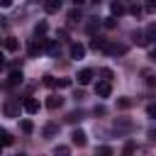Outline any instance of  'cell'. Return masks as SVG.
Masks as SVG:
<instances>
[{
	"instance_id": "cell-32",
	"label": "cell",
	"mask_w": 156,
	"mask_h": 156,
	"mask_svg": "<svg viewBox=\"0 0 156 156\" xmlns=\"http://www.w3.org/2000/svg\"><path fill=\"white\" fill-rule=\"evenodd\" d=\"M56 85H58V88H68V85H71V78H61Z\"/></svg>"
},
{
	"instance_id": "cell-27",
	"label": "cell",
	"mask_w": 156,
	"mask_h": 156,
	"mask_svg": "<svg viewBox=\"0 0 156 156\" xmlns=\"http://www.w3.org/2000/svg\"><path fill=\"white\" fill-rule=\"evenodd\" d=\"M2 144H12V136H10L5 129H0V146H2Z\"/></svg>"
},
{
	"instance_id": "cell-15",
	"label": "cell",
	"mask_w": 156,
	"mask_h": 156,
	"mask_svg": "<svg viewBox=\"0 0 156 156\" xmlns=\"http://www.w3.org/2000/svg\"><path fill=\"white\" fill-rule=\"evenodd\" d=\"M7 83H10L12 88H15V85H20V83H22V71H12V73H10V80H7Z\"/></svg>"
},
{
	"instance_id": "cell-2",
	"label": "cell",
	"mask_w": 156,
	"mask_h": 156,
	"mask_svg": "<svg viewBox=\"0 0 156 156\" xmlns=\"http://www.w3.org/2000/svg\"><path fill=\"white\" fill-rule=\"evenodd\" d=\"M2 110H5L7 117H20V102H15V100H7Z\"/></svg>"
},
{
	"instance_id": "cell-1",
	"label": "cell",
	"mask_w": 156,
	"mask_h": 156,
	"mask_svg": "<svg viewBox=\"0 0 156 156\" xmlns=\"http://www.w3.org/2000/svg\"><path fill=\"white\" fill-rule=\"evenodd\" d=\"M102 51L110 54V56H122V54H127V46L124 44H117V41H107Z\"/></svg>"
},
{
	"instance_id": "cell-36",
	"label": "cell",
	"mask_w": 156,
	"mask_h": 156,
	"mask_svg": "<svg viewBox=\"0 0 156 156\" xmlns=\"http://www.w3.org/2000/svg\"><path fill=\"white\" fill-rule=\"evenodd\" d=\"M68 17H71V20H78V17H80V12H78V10H71V12H68Z\"/></svg>"
},
{
	"instance_id": "cell-11",
	"label": "cell",
	"mask_w": 156,
	"mask_h": 156,
	"mask_svg": "<svg viewBox=\"0 0 156 156\" xmlns=\"http://www.w3.org/2000/svg\"><path fill=\"white\" fill-rule=\"evenodd\" d=\"M41 134L46 136V139H51V136H56L58 134V124H54V122H49L44 129H41Z\"/></svg>"
},
{
	"instance_id": "cell-9",
	"label": "cell",
	"mask_w": 156,
	"mask_h": 156,
	"mask_svg": "<svg viewBox=\"0 0 156 156\" xmlns=\"http://www.w3.org/2000/svg\"><path fill=\"white\" fill-rule=\"evenodd\" d=\"M44 49H46V54H49V56H58V51H61V49H58V44H56V41H51V39H44Z\"/></svg>"
},
{
	"instance_id": "cell-34",
	"label": "cell",
	"mask_w": 156,
	"mask_h": 156,
	"mask_svg": "<svg viewBox=\"0 0 156 156\" xmlns=\"http://www.w3.org/2000/svg\"><path fill=\"white\" fill-rule=\"evenodd\" d=\"M146 112H149V117H154V119H156V105H149V107H146Z\"/></svg>"
},
{
	"instance_id": "cell-40",
	"label": "cell",
	"mask_w": 156,
	"mask_h": 156,
	"mask_svg": "<svg viewBox=\"0 0 156 156\" xmlns=\"http://www.w3.org/2000/svg\"><path fill=\"white\" fill-rule=\"evenodd\" d=\"M2 63H5V56H2V54H0V66H2Z\"/></svg>"
},
{
	"instance_id": "cell-19",
	"label": "cell",
	"mask_w": 156,
	"mask_h": 156,
	"mask_svg": "<svg viewBox=\"0 0 156 156\" xmlns=\"http://www.w3.org/2000/svg\"><path fill=\"white\" fill-rule=\"evenodd\" d=\"M105 44H107V39H98V37H95V39L90 41V49H95V51L100 49V51H102V49H105Z\"/></svg>"
},
{
	"instance_id": "cell-38",
	"label": "cell",
	"mask_w": 156,
	"mask_h": 156,
	"mask_svg": "<svg viewBox=\"0 0 156 156\" xmlns=\"http://www.w3.org/2000/svg\"><path fill=\"white\" fill-rule=\"evenodd\" d=\"M12 5V0H0V7H10Z\"/></svg>"
},
{
	"instance_id": "cell-4",
	"label": "cell",
	"mask_w": 156,
	"mask_h": 156,
	"mask_svg": "<svg viewBox=\"0 0 156 156\" xmlns=\"http://www.w3.org/2000/svg\"><path fill=\"white\" fill-rule=\"evenodd\" d=\"M93 76H95V73H93V68H83V71H78V76H76V78H78V83H80V85H88V83L93 80Z\"/></svg>"
},
{
	"instance_id": "cell-29",
	"label": "cell",
	"mask_w": 156,
	"mask_h": 156,
	"mask_svg": "<svg viewBox=\"0 0 156 156\" xmlns=\"http://www.w3.org/2000/svg\"><path fill=\"white\" fill-rule=\"evenodd\" d=\"M122 12H124V7H122L119 2H112V15H115V17H119Z\"/></svg>"
},
{
	"instance_id": "cell-22",
	"label": "cell",
	"mask_w": 156,
	"mask_h": 156,
	"mask_svg": "<svg viewBox=\"0 0 156 156\" xmlns=\"http://www.w3.org/2000/svg\"><path fill=\"white\" fill-rule=\"evenodd\" d=\"M95 156H115V151H112L110 146H98V151H95Z\"/></svg>"
},
{
	"instance_id": "cell-39",
	"label": "cell",
	"mask_w": 156,
	"mask_h": 156,
	"mask_svg": "<svg viewBox=\"0 0 156 156\" xmlns=\"http://www.w3.org/2000/svg\"><path fill=\"white\" fill-rule=\"evenodd\" d=\"M149 136H151V139H156V127H151V129H149Z\"/></svg>"
},
{
	"instance_id": "cell-20",
	"label": "cell",
	"mask_w": 156,
	"mask_h": 156,
	"mask_svg": "<svg viewBox=\"0 0 156 156\" xmlns=\"http://www.w3.org/2000/svg\"><path fill=\"white\" fill-rule=\"evenodd\" d=\"M132 105H134V100H129V98H119V100H117V107H119V110H129Z\"/></svg>"
},
{
	"instance_id": "cell-37",
	"label": "cell",
	"mask_w": 156,
	"mask_h": 156,
	"mask_svg": "<svg viewBox=\"0 0 156 156\" xmlns=\"http://www.w3.org/2000/svg\"><path fill=\"white\" fill-rule=\"evenodd\" d=\"M149 58H151V61H156V46H154V49H149Z\"/></svg>"
},
{
	"instance_id": "cell-14",
	"label": "cell",
	"mask_w": 156,
	"mask_h": 156,
	"mask_svg": "<svg viewBox=\"0 0 156 156\" xmlns=\"http://www.w3.org/2000/svg\"><path fill=\"white\" fill-rule=\"evenodd\" d=\"M2 44H5V49H7V51H17V49H20V41H17L15 37H7Z\"/></svg>"
},
{
	"instance_id": "cell-24",
	"label": "cell",
	"mask_w": 156,
	"mask_h": 156,
	"mask_svg": "<svg viewBox=\"0 0 156 156\" xmlns=\"http://www.w3.org/2000/svg\"><path fill=\"white\" fill-rule=\"evenodd\" d=\"M100 76H102V80H112V78H115L112 68H100Z\"/></svg>"
},
{
	"instance_id": "cell-28",
	"label": "cell",
	"mask_w": 156,
	"mask_h": 156,
	"mask_svg": "<svg viewBox=\"0 0 156 156\" xmlns=\"http://www.w3.org/2000/svg\"><path fill=\"white\" fill-rule=\"evenodd\" d=\"M102 27H105V29H115V27H117V20H115V17H107V20L102 22Z\"/></svg>"
},
{
	"instance_id": "cell-3",
	"label": "cell",
	"mask_w": 156,
	"mask_h": 156,
	"mask_svg": "<svg viewBox=\"0 0 156 156\" xmlns=\"http://www.w3.org/2000/svg\"><path fill=\"white\" fill-rule=\"evenodd\" d=\"M41 49H44V41H39V39H32V41L27 44V54H29V56L41 54Z\"/></svg>"
},
{
	"instance_id": "cell-35",
	"label": "cell",
	"mask_w": 156,
	"mask_h": 156,
	"mask_svg": "<svg viewBox=\"0 0 156 156\" xmlns=\"http://www.w3.org/2000/svg\"><path fill=\"white\" fill-rule=\"evenodd\" d=\"M146 85H149V88H156V76H149V78H146Z\"/></svg>"
},
{
	"instance_id": "cell-33",
	"label": "cell",
	"mask_w": 156,
	"mask_h": 156,
	"mask_svg": "<svg viewBox=\"0 0 156 156\" xmlns=\"http://www.w3.org/2000/svg\"><path fill=\"white\" fill-rule=\"evenodd\" d=\"M156 10V0H146V12H154Z\"/></svg>"
},
{
	"instance_id": "cell-26",
	"label": "cell",
	"mask_w": 156,
	"mask_h": 156,
	"mask_svg": "<svg viewBox=\"0 0 156 156\" xmlns=\"http://www.w3.org/2000/svg\"><path fill=\"white\" fill-rule=\"evenodd\" d=\"M68 154H71L68 146H56V149H54V156H68Z\"/></svg>"
},
{
	"instance_id": "cell-7",
	"label": "cell",
	"mask_w": 156,
	"mask_h": 156,
	"mask_svg": "<svg viewBox=\"0 0 156 156\" xmlns=\"http://www.w3.org/2000/svg\"><path fill=\"white\" fill-rule=\"evenodd\" d=\"M85 56V46L80 41H73L71 44V58H83Z\"/></svg>"
},
{
	"instance_id": "cell-13",
	"label": "cell",
	"mask_w": 156,
	"mask_h": 156,
	"mask_svg": "<svg viewBox=\"0 0 156 156\" xmlns=\"http://www.w3.org/2000/svg\"><path fill=\"white\" fill-rule=\"evenodd\" d=\"M144 39H146V41H156V24H146V29H144Z\"/></svg>"
},
{
	"instance_id": "cell-25",
	"label": "cell",
	"mask_w": 156,
	"mask_h": 156,
	"mask_svg": "<svg viewBox=\"0 0 156 156\" xmlns=\"http://www.w3.org/2000/svg\"><path fill=\"white\" fill-rule=\"evenodd\" d=\"M66 119H68L71 124H76V122H80V119H83V112H71V115H68Z\"/></svg>"
},
{
	"instance_id": "cell-12",
	"label": "cell",
	"mask_w": 156,
	"mask_h": 156,
	"mask_svg": "<svg viewBox=\"0 0 156 156\" xmlns=\"http://www.w3.org/2000/svg\"><path fill=\"white\" fill-rule=\"evenodd\" d=\"M44 10L46 12H58L61 10V0H46L44 2Z\"/></svg>"
},
{
	"instance_id": "cell-5",
	"label": "cell",
	"mask_w": 156,
	"mask_h": 156,
	"mask_svg": "<svg viewBox=\"0 0 156 156\" xmlns=\"http://www.w3.org/2000/svg\"><path fill=\"white\" fill-rule=\"evenodd\" d=\"M110 90H112L110 80H100V83L95 85V93H98V98H107V95H110Z\"/></svg>"
},
{
	"instance_id": "cell-42",
	"label": "cell",
	"mask_w": 156,
	"mask_h": 156,
	"mask_svg": "<svg viewBox=\"0 0 156 156\" xmlns=\"http://www.w3.org/2000/svg\"><path fill=\"white\" fill-rule=\"evenodd\" d=\"M93 2H100V0H93Z\"/></svg>"
},
{
	"instance_id": "cell-17",
	"label": "cell",
	"mask_w": 156,
	"mask_h": 156,
	"mask_svg": "<svg viewBox=\"0 0 156 156\" xmlns=\"http://www.w3.org/2000/svg\"><path fill=\"white\" fill-rule=\"evenodd\" d=\"M46 29H49V24L41 20V22H37V27H34V34H37V37H44V34H46Z\"/></svg>"
},
{
	"instance_id": "cell-23",
	"label": "cell",
	"mask_w": 156,
	"mask_h": 156,
	"mask_svg": "<svg viewBox=\"0 0 156 156\" xmlns=\"http://www.w3.org/2000/svg\"><path fill=\"white\" fill-rule=\"evenodd\" d=\"M115 127H117V129H132V122L122 117V119H117V122H115Z\"/></svg>"
},
{
	"instance_id": "cell-8",
	"label": "cell",
	"mask_w": 156,
	"mask_h": 156,
	"mask_svg": "<svg viewBox=\"0 0 156 156\" xmlns=\"http://www.w3.org/2000/svg\"><path fill=\"white\" fill-rule=\"evenodd\" d=\"M71 141H73L76 146H85V144H88V139H85V132H80V129H76V132L71 134Z\"/></svg>"
},
{
	"instance_id": "cell-31",
	"label": "cell",
	"mask_w": 156,
	"mask_h": 156,
	"mask_svg": "<svg viewBox=\"0 0 156 156\" xmlns=\"http://www.w3.org/2000/svg\"><path fill=\"white\" fill-rule=\"evenodd\" d=\"M129 12H132L134 17H139V15H141V7H139V5H132V7H129Z\"/></svg>"
},
{
	"instance_id": "cell-6",
	"label": "cell",
	"mask_w": 156,
	"mask_h": 156,
	"mask_svg": "<svg viewBox=\"0 0 156 156\" xmlns=\"http://www.w3.org/2000/svg\"><path fill=\"white\" fill-rule=\"evenodd\" d=\"M22 107H24L29 115H37V112H39V100H37V98H27V100L22 102Z\"/></svg>"
},
{
	"instance_id": "cell-16",
	"label": "cell",
	"mask_w": 156,
	"mask_h": 156,
	"mask_svg": "<svg viewBox=\"0 0 156 156\" xmlns=\"http://www.w3.org/2000/svg\"><path fill=\"white\" fill-rule=\"evenodd\" d=\"M134 151H136V144L134 141H127L122 146V156H134Z\"/></svg>"
},
{
	"instance_id": "cell-30",
	"label": "cell",
	"mask_w": 156,
	"mask_h": 156,
	"mask_svg": "<svg viewBox=\"0 0 156 156\" xmlns=\"http://www.w3.org/2000/svg\"><path fill=\"white\" fill-rule=\"evenodd\" d=\"M56 83H58V80H56L54 76H44V85H46V88H54Z\"/></svg>"
},
{
	"instance_id": "cell-10",
	"label": "cell",
	"mask_w": 156,
	"mask_h": 156,
	"mask_svg": "<svg viewBox=\"0 0 156 156\" xmlns=\"http://www.w3.org/2000/svg\"><path fill=\"white\" fill-rule=\"evenodd\" d=\"M63 105V98H58V95H49V100H46V107L49 110H58Z\"/></svg>"
},
{
	"instance_id": "cell-21",
	"label": "cell",
	"mask_w": 156,
	"mask_h": 156,
	"mask_svg": "<svg viewBox=\"0 0 156 156\" xmlns=\"http://www.w3.org/2000/svg\"><path fill=\"white\" fill-rule=\"evenodd\" d=\"M132 39H134V44H139V46H149V41L144 39V34H141V32H134V37H132Z\"/></svg>"
},
{
	"instance_id": "cell-18",
	"label": "cell",
	"mask_w": 156,
	"mask_h": 156,
	"mask_svg": "<svg viewBox=\"0 0 156 156\" xmlns=\"http://www.w3.org/2000/svg\"><path fill=\"white\" fill-rule=\"evenodd\" d=\"M20 129H22L24 134H32V132H34V124H32V119H22V122H20Z\"/></svg>"
},
{
	"instance_id": "cell-41",
	"label": "cell",
	"mask_w": 156,
	"mask_h": 156,
	"mask_svg": "<svg viewBox=\"0 0 156 156\" xmlns=\"http://www.w3.org/2000/svg\"><path fill=\"white\" fill-rule=\"evenodd\" d=\"M73 2H76V5H83V2H85V0H73Z\"/></svg>"
}]
</instances>
